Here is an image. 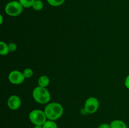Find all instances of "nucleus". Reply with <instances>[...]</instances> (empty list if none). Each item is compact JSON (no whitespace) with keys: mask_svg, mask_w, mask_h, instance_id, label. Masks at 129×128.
Here are the masks:
<instances>
[{"mask_svg":"<svg viewBox=\"0 0 129 128\" xmlns=\"http://www.w3.org/2000/svg\"><path fill=\"white\" fill-rule=\"evenodd\" d=\"M50 84V79L46 75H42L38 79V86L46 88Z\"/></svg>","mask_w":129,"mask_h":128,"instance_id":"8","label":"nucleus"},{"mask_svg":"<svg viewBox=\"0 0 129 128\" xmlns=\"http://www.w3.org/2000/svg\"><path fill=\"white\" fill-rule=\"evenodd\" d=\"M44 111L48 120H56L62 115L64 109L59 103L50 102L47 104Z\"/></svg>","mask_w":129,"mask_h":128,"instance_id":"1","label":"nucleus"},{"mask_svg":"<svg viewBox=\"0 0 129 128\" xmlns=\"http://www.w3.org/2000/svg\"><path fill=\"white\" fill-rule=\"evenodd\" d=\"M23 74L25 79H29V78H31L33 76V75H34V71L30 68H26V69H25L23 70Z\"/></svg>","mask_w":129,"mask_h":128,"instance_id":"15","label":"nucleus"},{"mask_svg":"<svg viewBox=\"0 0 129 128\" xmlns=\"http://www.w3.org/2000/svg\"><path fill=\"white\" fill-rule=\"evenodd\" d=\"M81 114H83V115H87V114H88V112H87L86 111V110H85V109H84V107H83V109H81Z\"/></svg>","mask_w":129,"mask_h":128,"instance_id":"19","label":"nucleus"},{"mask_svg":"<svg viewBox=\"0 0 129 128\" xmlns=\"http://www.w3.org/2000/svg\"><path fill=\"white\" fill-rule=\"evenodd\" d=\"M25 78L24 77L23 72L18 70H13L9 74L8 80L11 84L15 85H20L25 80Z\"/></svg>","mask_w":129,"mask_h":128,"instance_id":"6","label":"nucleus"},{"mask_svg":"<svg viewBox=\"0 0 129 128\" xmlns=\"http://www.w3.org/2000/svg\"><path fill=\"white\" fill-rule=\"evenodd\" d=\"M34 128H44L42 125H35Z\"/></svg>","mask_w":129,"mask_h":128,"instance_id":"21","label":"nucleus"},{"mask_svg":"<svg viewBox=\"0 0 129 128\" xmlns=\"http://www.w3.org/2000/svg\"><path fill=\"white\" fill-rule=\"evenodd\" d=\"M110 126L111 128H127V124L123 121L118 119L111 122Z\"/></svg>","mask_w":129,"mask_h":128,"instance_id":"9","label":"nucleus"},{"mask_svg":"<svg viewBox=\"0 0 129 128\" xmlns=\"http://www.w3.org/2000/svg\"><path fill=\"white\" fill-rule=\"evenodd\" d=\"M98 128H111V126L110 124L103 123V124H100V125L98 127Z\"/></svg>","mask_w":129,"mask_h":128,"instance_id":"17","label":"nucleus"},{"mask_svg":"<svg viewBox=\"0 0 129 128\" xmlns=\"http://www.w3.org/2000/svg\"><path fill=\"white\" fill-rule=\"evenodd\" d=\"M23 8V7L18 1H11L6 4L5 10L8 16H18L21 14Z\"/></svg>","mask_w":129,"mask_h":128,"instance_id":"4","label":"nucleus"},{"mask_svg":"<svg viewBox=\"0 0 129 128\" xmlns=\"http://www.w3.org/2000/svg\"><path fill=\"white\" fill-rule=\"evenodd\" d=\"M35 1V0H18L23 7L25 8H29L32 7V5Z\"/></svg>","mask_w":129,"mask_h":128,"instance_id":"12","label":"nucleus"},{"mask_svg":"<svg viewBox=\"0 0 129 128\" xmlns=\"http://www.w3.org/2000/svg\"><path fill=\"white\" fill-rule=\"evenodd\" d=\"M125 85L127 89H129V75L126 77L125 80Z\"/></svg>","mask_w":129,"mask_h":128,"instance_id":"18","label":"nucleus"},{"mask_svg":"<svg viewBox=\"0 0 129 128\" xmlns=\"http://www.w3.org/2000/svg\"><path fill=\"white\" fill-rule=\"evenodd\" d=\"M42 126L44 128H58L57 125L54 120H47Z\"/></svg>","mask_w":129,"mask_h":128,"instance_id":"13","label":"nucleus"},{"mask_svg":"<svg viewBox=\"0 0 129 128\" xmlns=\"http://www.w3.org/2000/svg\"><path fill=\"white\" fill-rule=\"evenodd\" d=\"M32 96L35 101L41 104H49L51 99L50 92L46 88L37 87L32 92Z\"/></svg>","mask_w":129,"mask_h":128,"instance_id":"2","label":"nucleus"},{"mask_svg":"<svg viewBox=\"0 0 129 128\" xmlns=\"http://www.w3.org/2000/svg\"><path fill=\"white\" fill-rule=\"evenodd\" d=\"M66 0H47L48 3L52 6H59L62 5Z\"/></svg>","mask_w":129,"mask_h":128,"instance_id":"14","label":"nucleus"},{"mask_svg":"<svg viewBox=\"0 0 129 128\" xmlns=\"http://www.w3.org/2000/svg\"><path fill=\"white\" fill-rule=\"evenodd\" d=\"M7 104L9 109H10L11 110H18L21 105V99L18 95H12L8 99Z\"/></svg>","mask_w":129,"mask_h":128,"instance_id":"7","label":"nucleus"},{"mask_svg":"<svg viewBox=\"0 0 129 128\" xmlns=\"http://www.w3.org/2000/svg\"><path fill=\"white\" fill-rule=\"evenodd\" d=\"M10 52V50L8 48V44L6 43L4 41L0 42V55L2 56H5L8 55Z\"/></svg>","mask_w":129,"mask_h":128,"instance_id":"10","label":"nucleus"},{"mask_svg":"<svg viewBox=\"0 0 129 128\" xmlns=\"http://www.w3.org/2000/svg\"><path fill=\"white\" fill-rule=\"evenodd\" d=\"M32 8L35 11H41L44 8V3L41 0H35L32 5Z\"/></svg>","mask_w":129,"mask_h":128,"instance_id":"11","label":"nucleus"},{"mask_svg":"<svg viewBox=\"0 0 129 128\" xmlns=\"http://www.w3.org/2000/svg\"><path fill=\"white\" fill-rule=\"evenodd\" d=\"M3 22V18L2 15H0V25H2Z\"/></svg>","mask_w":129,"mask_h":128,"instance_id":"20","label":"nucleus"},{"mask_svg":"<svg viewBox=\"0 0 129 128\" xmlns=\"http://www.w3.org/2000/svg\"><path fill=\"white\" fill-rule=\"evenodd\" d=\"M29 120L35 125H43L47 120L44 111L39 109H34L31 110L28 115Z\"/></svg>","mask_w":129,"mask_h":128,"instance_id":"3","label":"nucleus"},{"mask_svg":"<svg viewBox=\"0 0 129 128\" xmlns=\"http://www.w3.org/2000/svg\"><path fill=\"white\" fill-rule=\"evenodd\" d=\"M100 103L98 99L94 97H91L86 99L84 103V108L88 114H94L98 110Z\"/></svg>","mask_w":129,"mask_h":128,"instance_id":"5","label":"nucleus"},{"mask_svg":"<svg viewBox=\"0 0 129 128\" xmlns=\"http://www.w3.org/2000/svg\"><path fill=\"white\" fill-rule=\"evenodd\" d=\"M8 48L10 50V52H14L17 49V45L15 43L11 42L8 44Z\"/></svg>","mask_w":129,"mask_h":128,"instance_id":"16","label":"nucleus"}]
</instances>
